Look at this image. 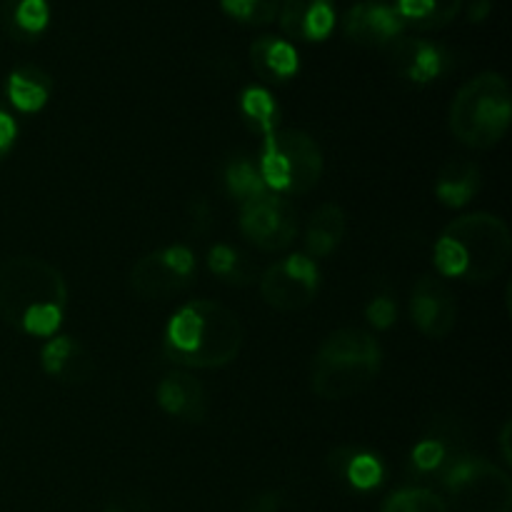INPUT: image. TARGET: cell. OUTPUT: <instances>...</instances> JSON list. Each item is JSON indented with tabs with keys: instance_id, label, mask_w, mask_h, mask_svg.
<instances>
[{
	"instance_id": "484cf974",
	"label": "cell",
	"mask_w": 512,
	"mask_h": 512,
	"mask_svg": "<svg viewBox=\"0 0 512 512\" xmlns=\"http://www.w3.org/2000/svg\"><path fill=\"white\" fill-rule=\"evenodd\" d=\"M223 183H225V190H228L230 198L238 200L240 205L248 203V200H253V198H258V195L268 193L263 178H260L258 165L250 163V160H245V158H235L225 165Z\"/></svg>"
},
{
	"instance_id": "8fae6325",
	"label": "cell",
	"mask_w": 512,
	"mask_h": 512,
	"mask_svg": "<svg viewBox=\"0 0 512 512\" xmlns=\"http://www.w3.org/2000/svg\"><path fill=\"white\" fill-rule=\"evenodd\" d=\"M410 320L430 340H443L458 323L453 290L438 275H420L410 288Z\"/></svg>"
},
{
	"instance_id": "83f0119b",
	"label": "cell",
	"mask_w": 512,
	"mask_h": 512,
	"mask_svg": "<svg viewBox=\"0 0 512 512\" xmlns=\"http://www.w3.org/2000/svg\"><path fill=\"white\" fill-rule=\"evenodd\" d=\"M380 512H450V505L430 488L410 485L390 493Z\"/></svg>"
},
{
	"instance_id": "44dd1931",
	"label": "cell",
	"mask_w": 512,
	"mask_h": 512,
	"mask_svg": "<svg viewBox=\"0 0 512 512\" xmlns=\"http://www.w3.org/2000/svg\"><path fill=\"white\" fill-rule=\"evenodd\" d=\"M330 465L350 488L360 490V493L375 490L385 478V468L378 455L363 453V450L338 448L330 455Z\"/></svg>"
},
{
	"instance_id": "52a82bcc",
	"label": "cell",
	"mask_w": 512,
	"mask_h": 512,
	"mask_svg": "<svg viewBox=\"0 0 512 512\" xmlns=\"http://www.w3.org/2000/svg\"><path fill=\"white\" fill-rule=\"evenodd\" d=\"M445 493L460 512H510L512 480L485 458L463 453L440 475Z\"/></svg>"
},
{
	"instance_id": "6da1fadb",
	"label": "cell",
	"mask_w": 512,
	"mask_h": 512,
	"mask_svg": "<svg viewBox=\"0 0 512 512\" xmlns=\"http://www.w3.org/2000/svg\"><path fill=\"white\" fill-rule=\"evenodd\" d=\"M68 310L65 275L35 255L0 260V318L30 338H53Z\"/></svg>"
},
{
	"instance_id": "9c48e42d",
	"label": "cell",
	"mask_w": 512,
	"mask_h": 512,
	"mask_svg": "<svg viewBox=\"0 0 512 512\" xmlns=\"http://www.w3.org/2000/svg\"><path fill=\"white\" fill-rule=\"evenodd\" d=\"M320 270L305 253L280 258L260 275V295L278 313H300L315 300Z\"/></svg>"
},
{
	"instance_id": "7c38bea8",
	"label": "cell",
	"mask_w": 512,
	"mask_h": 512,
	"mask_svg": "<svg viewBox=\"0 0 512 512\" xmlns=\"http://www.w3.org/2000/svg\"><path fill=\"white\" fill-rule=\"evenodd\" d=\"M343 30L353 43L363 48H388L400 35H405V23L393 3L360 0L345 13Z\"/></svg>"
},
{
	"instance_id": "7a4b0ae2",
	"label": "cell",
	"mask_w": 512,
	"mask_h": 512,
	"mask_svg": "<svg viewBox=\"0 0 512 512\" xmlns=\"http://www.w3.org/2000/svg\"><path fill=\"white\" fill-rule=\"evenodd\" d=\"M243 343L245 328L238 313L208 298L180 305L163 335L165 355L188 370L225 368L238 360Z\"/></svg>"
},
{
	"instance_id": "836d02e7",
	"label": "cell",
	"mask_w": 512,
	"mask_h": 512,
	"mask_svg": "<svg viewBox=\"0 0 512 512\" xmlns=\"http://www.w3.org/2000/svg\"><path fill=\"white\" fill-rule=\"evenodd\" d=\"M103 512H148V503L143 498H128L120 503L108 505Z\"/></svg>"
},
{
	"instance_id": "4fadbf2b",
	"label": "cell",
	"mask_w": 512,
	"mask_h": 512,
	"mask_svg": "<svg viewBox=\"0 0 512 512\" xmlns=\"http://www.w3.org/2000/svg\"><path fill=\"white\" fill-rule=\"evenodd\" d=\"M390 65L403 80L415 85H428L448 73L450 53L443 45L413 35H400L388 48Z\"/></svg>"
},
{
	"instance_id": "e575fe53",
	"label": "cell",
	"mask_w": 512,
	"mask_h": 512,
	"mask_svg": "<svg viewBox=\"0 0 512 512\" xmlns=\"http://www.w3.org/2000/svg\"><path fill=\"white\" fill-rule=\"evenodd\" d=\"M490 10H493V0H475V3L470 5V20L480 23V20L488 18Z\"/></svg>"
},
{
	"instance_id": "4316f807",
	"label": "cell",
	"mask_w": 512,
	"mask_h": 512,
	"mask_svg": "<svg viewBox=\"0 0 512 512\" xmlns=\"http://www.w3.org/2000/svg\"><path fill=\"white\" fill-rule=\"evenodd\" d=\"M240 113L263 135L278 130V105H275L273 95L265 88H258V85L245 88L243 95H240Z\"/></svg>"
},
{
	"instance_id": "3957f363",
	"label": "cell",
	"mask_w": 512,
	"mask_h": 512,
	"mask_svg": "<svg viewBox=\"0 0 512 512\" xmlns=\"http://www.w3.org/2000/svg\"><path fill=\"white\" fill-rule=\"evenodd\" d=\"M512 255L510 228L493 213H468L445 225L433 263L443 278L483 285L505 273Z\"/></svg>"
},
{
	"instance_id": "d6a6232c",
	"label": "cell",
	"mask_w": 512,
	"mask_h": 512,
	"mask_svg": "<svg viewBox=\"0 0 512 512\" xmlns=\"http://www.w3.org/2000/svg\"><path fill=\"white\" fill-rule=\"evenodd\" d=\"M15 135H18V125H15L13 115L0 105V163H3L5 155L10 153V148H13Z\"/></svg>"
},
{
	"instance_id": "f546056e",
	"label": "cell",
	"mask_w": 512,
	"mask_h": 512,
	"mask_svg": "<svg viewBox=\"0 0 512 512\" xmlns=\"http://www.w3.org/2000/svg\"><path fill=\"white\" fill-rule=\"evenodd\" d=\"M365 315L373 323V328L388 330L395 323V318H398V308H395V300H390L388 295H378V298H373L368 303Z\"/></svg>"
},
{
	"instance_id": "d6986e66",
	"label": "cell",
	"mask_w": 512,
	"mask_h": 512,
	"mask_svg": "<svg viewBox=\"0 0 512 512\" xmlns=\"http://www.w3.org/2000/svg\"><path fill=\"white\" fill-rule=\"evenodd\" d=\"M483 175L473 160H450L438 170L435 195L448 208H463L480 193Z\"/></svg>"
},
{
	"instance_id": "277c9868",
	"label": "cell",
	"mask_w": 512,
	"mask_h": 512,
	"mask_svg": "<svg viewBox=\"0 0 512 512\" xmlns=\"http://www.w3.org/2000/svg\"><path fill=\"white\" fill-rule=\"evenodd\" d=\"M383 370V348L360 328H340L313 358L310 385L323 400H348L368 390Z\"/></svg>"
},
{
	"instance_id": "603a6c76",
	"label": "cell",
	"mask_w": 512,
	"mask_h": 512,
	"mask_svg": "<svg viewBox=\"0 0 512 512\" xmlns=\"http://www.w3.org/2000/svg\"><path fill=\"white\" fill-rule=\"evenodd\" d=\"M393 8L415 30H440L455 20L463 0H393Z\"/></svg>"
},
{
	"instance_id": "ffe728a7",
	"label": "cell",
	"mask_w": 512,
	"mask_h": 512,
	"mask_svg": "<svg viewBox=\"0 0 512 512\" xmlns=\"http://www.w3.org/2000/svg\"><path fill=\"white\" fill-rule=\"evenodd\" d=\"M53 95V78L38 65H20L8 75V100L20 113H38Z\"/></svg>"
},
{
	"instance_id": "5b68a950",
	"label": "cell",
	"mask_w": 512,
	"mask_h": 512,
	"mask_svg": "<svg viewBox=\"0 0 512 512\" xmlns=\"http://www.w3.org/2000/svg\"><path fill=\"white\" fill-rule=\"evenodd\" d=\"M512 120V95L505 75L485 70L460 85L450 103V133L460 145L490 150L505 138Z\"/></svg>"
},
{
	"instance_id": "9a60e30c",
	"label": "cell",
	"mask_w": 512,
	"mask_h": 512,
	"mask_svg": "<svg viewBox=\"0 0 512 512\" xmlns=\"http://www.w3.org/2000/svg\"><path fill=\"white\" fill-rule=\"evenodd\" d=\"M40 365L48 378L63 385H83L95 375L93 353L70 335H53L43 345Z\"/></svg>"
},
{
	"instance_id": "2e32d148",
	"label": "cell",
	"mask_w": 512,
	"mask_h": 512,
	"mask_svg": "<svg viewBox=\"0 0 512 512\" xmlns=\"http://www.w3.org/2000/svg\"><path fill=\"white\" fill-rule=\"evenodd\" d=\"M280 28L288 38L318 43L333 33V0H283L278 10Z\"/></svg>"
},
{
	"instance_id": "1f68e13d",
	"label": "cell",
	"mask_w": 512,
	"mask_h": 512,
	"mask_svg": "<svg viewBox=\"0 0 512 512\" xmlns=\"http://www.w3.org/2000/svg\"><path fill=\"white\" fill-rule=\"evenodd\" d=\"M188 215H190V225H193L195 233L205 235L210 228H213V210H210L208 200H203V198L190 200Z\"/></svg>"
},
{
	"instance_id": "ac0fdd59",
	"label": "cell",
	"mask_w": 512,
	"mask_h": 512,
	"mask_svg": "<svg viewBox=\"0 0 512 512\" xmlns=\"http://www.w3.org/2000/svg\"><path fill=\"white\" fill-rule=\"evenodd\" d=\"M348 233V218L338 203H325L310 215L308 228H305V255L308 258H328Z\"/></svg>"
},
{
	"instance_id": "8992f818",
	"label": "cell",
	"mask_w": 512,
	"mask_h": 512,
	"mask_svg": "<svg viewBox=\"0 0 512 512\" xmlns=\"http://www.w3.org/2000/svg\"><path fill=\"white\" fill-rule=\"evenodd\" d=\"M258 170L270 193L285 195V198L305 195L323 178V150L318 140L305 130H273L265 135Z\"/></svg>"
},
{
	"instance_id": "cb8c5ba5",
	"label": "cell",
	"mask_w": 512,
	"mask_h": 512,
	"mask_svg": "<svg viewBox=\"0 0 512 512\" xmlns=\"http://www.w3.org/2000/svg\"><path fill=\"white\" fill-rule=\"evenodd\" d=\"M463 453L465 450L455 445V438L450 440V433H433L415 443L410 463L418 475H443L445 468Z\"/></svg>"
},
{
	"instance_id": "f1b7e54d",
	"label": "cell",
	"mask_w": 512,
	"mask_h": 512,
	"mask_svg": "<svg viewBox=\"0 0 512 512\" xmlns=\"http://www.w3.org/2000/svg\"><path fill=\"white\" fill-rule=\"evenodd\" d=\"M283 0H220L230 18L245 25H268L278 18Z\"/></svg>"
},
{
	"instance_id": "4dcf8cb0",
	"label": "cell",
	"mask_w": 512,
	"mask_h": 512,
	"mask_svg": "<svg viewBox=\"0 0 512 512\" xmlns=\"http://www.w3.org/2000/svg\"><path fill=\"white\" fill-rule=\"evenodd\" d=\"M283 510V493L280 490H260L245 500L240 512H280Z\"/></svg>"
},
{
	"instance_id": "e0dca14e",
	"label": "cell",
	"mask_w": 512,
	"mask_h": 512,
	"mask_svg": "<svg viewBox=\"0 0 512 512\" xmlns=\"http://www.w3.org/2000/svg\"><path fill=\"white\" fill-rule=\"evenodd\" d=\"M250 63H253L255 73L268 83H285L300 68L298 50L293 48V43L275 38V35H260L250 45Z\"/></svg>"
},
{
	"instance_id": "7402d4cb",
	"label": "cell",
	"mask_w": 512,
	"mask_h": 512,
	"mask_svg": "<svg viewBox=\"0 0 512 512\" xmlns=\"http://www.w3.org/2000/svg\"><path fill=\"white\" fill-rule=\"evenodd\" d=\"M3 25L13 38L35 40L50 23L48 0H3Z\"/></svg>"
},
{
	"instance_id": "30bf717a",
	"label": "cell",
	"mask_w": 512,
	"mask_h": 512,
	"mask_svg": "<svg viewBox=\"0 0 512 512\" xmlns=\"http://www.w3.org/2000/svg\"><path fill=\"white\" fill-rule=\"evenodd\" d=\"M240 233L263 253H280L290 248L298 235L295 208L285 195L268 190L240 205Z\"/></svg>"
},
{
	"instance_id": "ba28073f",
	"label": "cell",
	"mask_w": 512,
	"mask_h": 512,
	"mask_svg": "<svg viewBox=\"0 0 512 512\" xmlns=\"http://www.w3.org/2000/svg\"><path fill=\"white\" fill-rule=\"evenodd\" d=\"M195 283V255L185 245H168L143 255L130 270V290L140 300H168Z\"/></svg>"
},
{
	"instance_id": "d4e9b609",
	"label": "cell",
	"mask_w": 512,
	"mask_h": 512,
	"mask_svg": "<svg viewBox=\"0 0 512 512\" xmlns=\"http://www.w3.org/2000/svg\"><path fill=\"white\" fill-rule=\"evenodd\" d=\"M208 268L220 283L235 285V288H245V285L258 278L255 265L238 248L228 243H218L208 250Z\"/></svg>"
},
{
	"instance_id": "d590c367",
	"label": "cell",
	"mask_w": 512,
	"mask_h": 512,
	"mask_svg": "<svg viewBox=\"0 0 512 512\" xmlns=\"http://www.w3.org/2000/svg\"><path fill=\"white\" fill-rule=\"evenodd\" d=\"M510 423H505L503 425V433H500V445H503V458H505V463H510Z\"/></svg>"
},
{
	"instance_id": "5bb4252c",
	"label": "cell",
	"mask_w": 512,
	"mask_h": 512,
	"mask_svg": "<svg viewBox=\"0 0 512 512\" xmlns=\"http://www.w3.org/2000/svg\"><path fill=\"white\" fill-rule=\"evenodd\" d=\"M155 400L170 418L180 423L198 425L208 418L210 400L205 385L185 370H173L155 388Z\"/></svg>"
}]
</instances>
